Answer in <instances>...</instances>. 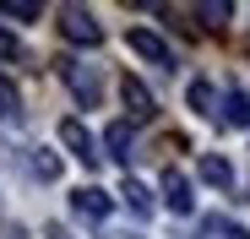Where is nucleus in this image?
Masks as SVG:
<instances>
[{
    "label": "nucleus",
    "mask_w": 250,
    "mask_h": 239,
    "mask_svg": "<svg viewBox=\"0 0 250 239\" xmlns=\"http://www.w3.org/2000/svg\"><path fill=\"white\" fill-rule=\"evenodd\" d=\"M163 201H169V212H174V218H185V212L196 207V196H190V179H185L180 169H169V174H163Z\"/></svg>",
    "instance_id": "423d86ee"
},
{
    "label": "nucleus",
    "mask_w": 250,
    "mask_h": 239,
    "mask_svg": "<svg viewBox=\"0 0 250 239\" xmlns=\"http://www.w3.org/2000/svg\"><path fill=\"white\" fill-rule=\"evenodd\" d=\"M223 125H250V93H223Z\"/></svg>",
    "instance_id": "1a4fd4ad"
},
{
    "label": "nucleus",
    "mask_w": 250,
    "mask_h": 239,
    "mask_svg": "<svg viewBox=\"0 0 250 239\" xmlns=\"http://www.w3.org/2000/svg\"><path fill=\"white\" fill-rule=\"evenodd\" d=\"M60 33L71 38V44H87V49L104 44V22H98L87 6H60Z\"/></svg>",
    "instance_id": "f03ea898"
},
{
    "label": "nucleus",
    "mask_w": 250,
    "mask_h": 239,
    "mask_svg": "<svg viewBox=\"0 0 250 239\" xmlns=\"http://www.w3.org/2000/svg\"><path fill=\"white\" fill-rule=\"evenodd\" d=\"M44 6L38 0H0V22H38Z\"/></svg>",
    "instance_id": "9d476101"
},
{
    "label": "nucleus",
    "mask_w": 250,
    "mask_h": 239,
    "mask_svg": "<svg viewBox=\"0 0 250 239\" xmlns=\"http://www.w3.org/2000/svg\"><path fill=\"white\" fill-rule=\"evenodd\" d=\"M207 234H212V239H250L239 223H229V218H212V223H207Z\"/></svg>",
    "instance_id": "dca6fc26"
},
{
    "label": "nucleus",
    "mask_w": 250,
    "mask_h": 239,
    "mask_svg": "<svg viewBox=\"0 0 250 239\" xmlns=\"http://www.w3.org/2000/svg\"><path fill=\"white\" fill-rule=\"evenodd\" d=\"M196 17H201L207 27H223V22L234 17V6H229V0H201V6H196Z\"/></svg>",
    "instance_id": "ddd939ff"
},
{
    "label": "nucleus",
    "mask_w": 250,
    "mask_h": 239,
    "mask_svg": "<svg viewBox=\"0 0 250 239\" xmlns=\"http://www.w3.org/2000/svg\"><path fill=\"white\" fill-rule=\"evenodd\" d=\"M71 207L82 212V218H109V190H98V185H82V190H71Z\"/></svg>",
    "instance_id": "6e6552de"
},
{
    "label": "nucleus",
    "mask_w": 250,
    "mask_h": 239,
    "mask_svg": "<svg viewBox=\"0 0 250 239\" xmlns=\"http://www.w3.org/2000/svg\"><path fill=\"white\" fill-rule=\"evenodd\" d=\"M125 44H131V55H142L147 65H169V71H174V49L163 44L158 33H147V27H131V33H125Z\"/></svg>",
    "instance_id": "7ed1b4c3"
},
{
    "label": "nucleus",
    "mask_w": 250,
    "mask_h": 239,
    "mask_svg": "<svg viewBox=\"0 0 250 239\" xmlns=\"http://www.w3.org/2000/svg\"><path fill=\"white\" fill-rule=\"evenodd\" d=\"M60 141L71 147V158H82V163H98V141L87 136V125H82V120H60Z\"/></svg>",
    "instance_id": "20e7f679"
},
{
    "label": "nucleus",
    "mask_w": 250,
    "mask_h": 239,
    "mask_svg": "<svg viewBox=\"0 0 250 239\" xmlns=\"http://www.w3.org/2000/svg\"><path fill=\"white\" fill-rule=\"evenodd\" d=\"M0 60H22V44H17L11 33H0Z\"/></svg>",
    "instance_id": "a211bd4d"
},
{
    "label": "nucleus",
    "mask_w": 250,
    "mask_h": 239,
    "mask_svg": "<svg viewBox=\"0 0 250 239\" xmlns=\"http://www.w3.org/2000/svg\"><path fill=\"white\" fill-rule=\"evenodd\" d=\"M125 109H131V120H136V125H142V120H152L158 114V103H152V93H147V82H136V76H125Z\"/></svg>",
    "instance_id": "0eeeda50"
},
{
    "label": "nucleus",
    "mask_w": 250,
    "mask_h": 239,
    "mask_svg": "<svg viewBox=\"0 0 250 239\" xmlns=\"http://www.w3.org/2000/svg\"><path fill=\"white\" fill-rule=\"evenodd\" d=\"M0 120H22V93L0 76Z\"/></svg>",
    "instance_id": "4468645a"
},
{
    "label": "nucleus",
    "mask_w": 250,
    "mask_h": 239,
    "mask_svg": "<svg viewBox=\"0 0 250 239\" xmlns=\"http://www.w3.org/2000/svg\"><path fill=\"white\" fill-rule=\"evenodd\" d=\"M55 71L65 76V87L76 93V103H87V109H98V103H104V76H98V65H82V60H55Z\"/></svg>",
    "instance_id": "f257e3e1"
},
{
    "label": "nucleus",
    "mask_w": 250,
    "mask_h": 239,
    "mask_svg": "<svg viewBox=\"0 0 250 239\" xmlns=\"http://www.w3.org/2000/svg\"><path fill=\"white\" fill-rule=\"evenodd\" d=\"M33 174H38V179H60V158H55V152H38V158H33Z\"/></svg>",
    "instance_id": "f3484780"
},
{
    "label": "nucleus",
    "mask_w": 250,
    "mask_h": 239,
    "mask_svg": "<svg viewBox=\"0 0 250 239\" xmlns=\"http://www.w3.org/2000/svg\"><path fill=\"white\" fill-rule=\"evenodd\" d=\"M201 179L218 185V190H229L234 185V163H229V158H201Z\"/></svg>",
    "instance_id": "9b49d317"
},
{
    "label": "nucleus",
    "mask_w": 250,
    "mask_h": 239,
    "mask_svg": "<svg viewBox=\"0 0 250 239\" xmlns=\"http://www.w3.org/2000/svg\"><path fill=\"white\" fill-rule=\"evenodd\" d=\"M104 147H109V158H114V163H125V169H131V158H136V136H131V120H114V125L104 131Z\"/></svg>",
    "instance_id": "39448f33"
},
{
    "label": "nucleus",
    "mask_w": 250,
    "mask_h": 239,
    "mask_svg": "<svg viewBox=\"0 0 250 239\" xmlns=\"http://www.w3.org/2000/svg\"><path fill=\"white\" fill-rule=\"evenodd\" d=\"M185 103H190L196 114H218V93H212V82H190Z\"/></svg>",
    "instance_id": "f8f14e48"
},
{
    "label": "nucleus",
    "mask_w": 250,
    "mask_h": 239,
    "mask_svg": "<svg viewBox=\"0 0 250 239\" xmlns=\"http://www.w3.org/2000/svg\"><path fill=\"white\" fill-rule=\"evenodd\" d=\"M49 239H71V234H65V228H60V223H55V228H49Z\"/></svg>",
    "instance_id": "6ab92c4d"
},
{
    "label": "nucleus",
    "mask_w": 250,
    "mask_h": 239,
    "mask_svg": "<svg viewBox=\"0 0 250 239\" xmlns=\"http://www.w3.org/2000/svg\"><path fill=\"white\" fill-rule=\"evenodd\" d=\"M120 196H125V201H131V212H142V218L152 212V196H147V185H136V179H125V190H120Z\"/></svg>",
    "instance_id": "2eb2a0df"
}]
</instances>
